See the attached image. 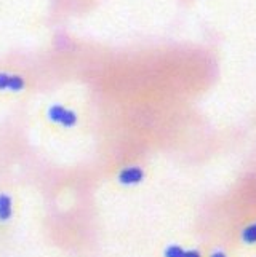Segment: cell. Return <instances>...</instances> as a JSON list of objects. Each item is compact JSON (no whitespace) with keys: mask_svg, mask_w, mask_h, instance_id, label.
Wrapping results in <instances>:
<instances>
[{"mask_svg":"<svg viewBox=\"0 0 256 257\" xmlns=\"http://www.w3.org/2000/svg\"><path fill=\"white\" fill-rule=\"evenodd\" d=\"M143 177H144V171L141 170V168L130 166V168H125V170L120 171L119 181L125 185H133V184H138L143 181Z\"/></svg>","mask_w":256,"mask_h":257,"instance_id":"6da1fadb","label":"cell"},{"mask_svg":"<svg viewBox=\"0 0 256 257\" xmlns=\"http://www.w3.org/2000/svg\"><path fill=\"white\" fill-rule=\"evenodd\" d=\"M12 217V200L8 195H0V220Z\"/></svg>","mask_w":256,"mask_h":257,"instance_id":"7a4b0ae2","label":"cell"},{"mask_svg":"<svg viewBox=\"0 0 256 257\" xmlns=\"http://www.w3.org/2000/svg\"><path fill=\"white\" fill-rule=\"evenodd\" d=\"M64 113H66V109L63 107V105H53V107L48 110V117L53 121L61 123V121H63V118H64Z\"/></svg>","mask_w":256,"mask_h":257,"instance_id":"3957f363","label":"cell"},{"mask_svg":"<svg viewBox=\"0 0 256 257\" xmlns=\"http://www.w3.org/2000/svg\"><path fill=\"white\" fill-rule=\"evenodd\" d=\"M24 88V80L23 77L20 75H10V78H8V90L12 91H20Z\"/></svg>","mask_w":256,"mask_h":257,"instance_id":"277c9868","label":"cell"},{"mask_svg":"<svg viewBox=\"0 0 256 257\" xmlns=\"http://www.w3.org/2000/svg\"><path fill=\"white\" fill-rule=\"evenodd\" d=\"M242 238L245 243H256V224L246 227L242 233Z\"/></svg>","mask_w":256,"mask_h":257,"instance_id":"5b68a950","label":"cell"},{"mask_svg":"<svg viewBox=\"0 0 256 257\" xmlns=\"http://www.w3.org/2000/svg\"><path fill=\"white\" fill-rule=\"evenodd\" d=\"M75 121H77V115H75L72 110H66L64 118H63V121H61V125H64V126H72V125H75Z\"/></svg>","mask_w":256,"mask_h":257,"instance_id":"8992f818","label":"cell"},{"mask_svg":"<svg viewBox=\"0 0 256 257\" xmlns=\"http://www.w3.org/2000/svg\"><path fill=\"white\" fill-rule=\"evenodd\" d=\"M183 255H184V251L180 246H170L168 249L165 251V257H183Z\"/></svg>","mask_w":256,"mask_h":257,"instance_id":"52a82bcc","label":"cell"},{"mask_svg":"<svg viewBox=\"0 0 256 257\" xmlns=\"http://www.w3.org/2000/svg\"><path fill=\"white\" fill-rule=\"evenodd\" d=\"M8 78H10V75L8 74H0V90H5V88H8Z\"/></svg>","mask_w":256,"mask_h":257,"instance_id":"ba28073f","label":"cell"},{"mask_svg":"<svg viewBox=\"0 0 256 257\" xmlns=\"http://www.w3.org/2000/svg\"><path fill=\"white\" fill-rule=\"evenodd\" d=\"M183 257H200V252L199 251H184Z\"/></svg>","mask_w":256,"mask_h":257,"instance_id":"9c48e42d","label":"cell"},{"mask_svg":"<svg viewBox=\"0 0 256 257\" xmlns=\"http://www.w3.org/2000/svg\"><path fill=\"white\" fill-rule=\"evenodd\" d=\"M211 257H226V254L221 252V251H218V252H215V254H211Z\"/></svg>","mask_w":256,"mask_h":257,"instance_id":"30bf717a","label":"cell"}]
</instances>
